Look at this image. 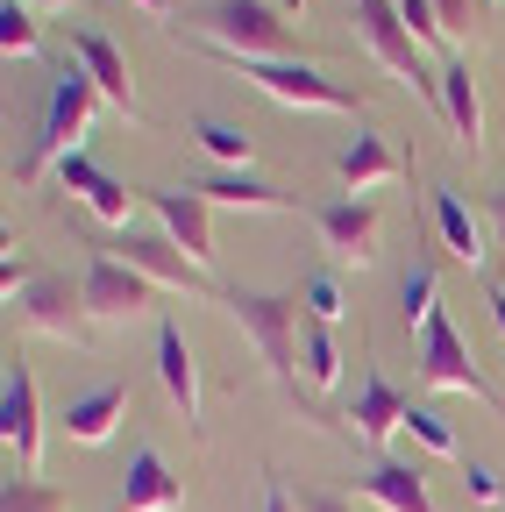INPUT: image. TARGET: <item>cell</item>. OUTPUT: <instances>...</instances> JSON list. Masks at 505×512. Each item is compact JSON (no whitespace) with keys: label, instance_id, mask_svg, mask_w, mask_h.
<instances>
[{"label":"cell","instance_id":"cell-1","mask_svg":"<svg viewBox=\"0 0 505 512\" xmlns=\"http://www.w3.org/2000/svg\"><path fill=\"white\" fill-rule=\"evenodd\" d=\"M221 306L242 320V335L264 349V363H271V377H278V392H292L299 399V384H306V370H299V328H306V299L299 292H221Z\"/></svg>","mask_w":505,"mask_h":512},{"label":"cell","instance_id":"cell-2","mask_svg":"<svg viewBox=\"0 0 505 512\" xmlns=\"http://www.w3.org/2000/svg\"><path fill=\"white\" fill-rule=\"evenodd\" d=\"M93 107H100V86L86 79V64L72 57L65 72H57L50 100H43V121H36V136H29L22 164H15V185H36L50 157H72V150H79V136H86V121H93Z\"/></svg>","mask_w":505,"mask_h":512},{"label":"cell","instance_id":"cell-3","mask_svg":"<svg viewBox=\"0 0 505 512\" xmlns=\"http://www.w3.org/2000/svg\"><path fill=\"white\" fill-rule=\"evenodd\" d=\"M200 43L214 57H228V64H249V57H278L285 64L299 50L292 22L278 8H264V0H214L207 22H200Z\"/></svg>","mask_w":505,"mask_h":512},{"label":"cell","instance_id":"cell-4","mask_svg":"<svg viewBox=\"0 0 505 512\" xmlns=\"http://www.w3.org/2000/svg\"><path fill=\"white\" fill-rule=\"evenodd\" d=\"M356 22H363L370 57L385 64V72H399V79H406V86L441 114V72H427V64H420V43H413L406 15H399V0H356Z\"/></svg>","mask_w":505,"mask_h":512},{"label":"cell","instance_id":"cell-5","mask_svg":"<svg viewBox=\"0 0 505 512\" xmlns=\"http://www.w3.org/2000/svg\"><path fill=\"white\" fill-rule=\"evenodd\" d=\"M420 384H434V392H470V399L505 413V399L491 392V377L477 370V356H470V342H463V328L449 313H434L420 328Z\"/></svg>","mask_w":505,"mask_h":512},{"label":"cell","instance_id":"cell-6","mask_svg":"<svg viewBox=\"0 0 505 512\" xmlns=\"http://www.w3.org/2000/svg\"><path fill=\"white\" fill-rule=\"evenodd\" d=\"M242 79L264 86V93L285 100V107H306V114H356V93L335 86L321 64H306V57H285V64H278V57H249Z\"/></svg>","mask_w":505,"mask_h":512},{"label":"cell","instance_id":"cell-7","mask_svg":"<svg viewBox=\"0 0 505 512\" xmlns=\"http://www.w3.org/2000/svg\"><path fill=\"white\" fill-rule=\"evenodd\" d=\"M15 313H22V328L57 335V342H72V349H86V342H93L86 292H72V278H57V271H36V285L15 299Z\"/></svg>","mask_w":505,"mask_h":512},{"label":"cell","instance_id":"cell-8","mask_svg":"<svg viewBox=\"0 0 505 512\" xmlns=\"http://www.w3.org/2000/svg\"><path fill=\"white\" fill-rule=\"evenodd\" d=\"M114 249H121V264H129V271H143L150 285L200 292V299H214V292H221V285H214V278L193 264V256H185V249L164 235V228H157V235H150V228H121V242H114Z\"/></svg>","mask_w":505,"mask_h":512},{"label":"cell","instance_id":"cell-9","mask_svg":"<svg viewBox=\"0 0 505 512\" xmlns=\"http://www.w3.org/2000/svg\"><path fill=\"white\" fill-rule=\"evenodd\" d=\"M79 292H86V313H93V320H143L150 299H157V285H150L143 271H129L121 256H107V249L86 264Z\"/></svg>","mask_w":505,"mask_h":512},{"label":"cell","instance_id":"cell-10","mask_svg":"<svg viewBox=\"0 0 505 512\" xmlns=\"http://www.w3.org/2000/svg\"><path fill=\"white\" fill-rule=\"evenodd\" d=\"M0 434H8L22 477H36V463H43V406H36V377H29L22 356L8 363V377H0Z\"/></svg>","mask_w":505,"mask_h":512},{"label":"cell","instance_id":"cell-11","mask_svg":"<svg viewBox=\"0 0 505 512\" xmlns=\"http://www.w3.org/2000/svg\"><path fill=\"white\" fill-rule=\"evenodd\" d=\"M143 200H150L157 228H164V235H171V242H178L185 256H193L200 271H207V256H214V207L200 200L193 185H150Z\"/></svg>","mask_w":505,"mask_h":512},{"label":"cell","instance_id":"cell-12","mask_svg":"<svg viewBox=\"0 0 505 512\" xmlns=\"http://www.w3.org/2000/svg\"><path fill=\"white\" fill-rule=\"evenodd\" d=\"M72 57L86 64V79L100 86V100H107V107H121V114L136 121V79H129V57H121L100 29H86V22L72 29Z\"/></svg>","mask_w":505,"mask_h":512},{"label":"cell","instance_id":"cell-13","mask_svg":"<svg viewBox=\"0 0 505 512\" xmlns=\"http://www.w3.org/2000/svg\"><path fill=\"white\" fill-rule=\"evenodd\" d=\"M313 221H321L335 264H356V271L377 264V207H370V200H328Z\"/></svg>","mask_w":505,"mask_h":512},{"label":"cell","instance_id":"cell-14","mask_svg":"<svg viewBox=\"0 0 505 512\" xmlns=\"http://www.w3.org/2000/svg\"><path fill=\"white\" fill-rule=\"evenodd\" d=\"M57 178H65V192L79 207H93L100 221H114V228H129V185H121L114 171H100L86 150H72V157H57Z\"/></svg>","mask_w":505,"mask_h":512},{"label":"cell","instance_id":"cell-15","mask_svg":"<svg viewBox=\"0 0 505 512\" xmlns=\"http://www.w3.org/2000/svg\"><path fill=\"white\" fill-rule=\"evenodd\" d=\"M157 377H164L178 420L200 427V370H193V349H185V328H178V320H157Z\"/></svg>","mask_w":505,"mask_h":512},{"label":"cell","instance_id":"cell-16","mask_svg":"<svg viewBox=\"0 0 505 512\" xmlns=\"http://www.w3.org/2000/svg\"><path fill=\"white\" fill-rule=\"evenodd\" d=\"M406 392H399V384L385 377V370H363V392H356V406H349V427L377 448V441H392L399 427H406Z\"/></svg>","mask_w":505,"mask_h":512},{"label":"cell","instance_id":"cell-17","mask_svg":"<svg viewBox=\"0 0 505 512\" xmlns=\"http://www.w3.org/2000/svg\"><path fill=\"white\" fill-rule=\"evenodd\" d=\"M114 512H185V484L171 477V463L157 456V448H136L129 484H121V505Z\"/></svg>","mask_w":505,"mask_h":512},{"label":"cell","instance_id":"cell-18","mask_svg":"<svg viewBox=\"0 0 505 512\" xmlns=\"http://www.w3.org/2000/svg\"><path fill=\"white\" fill-rule=\"evenodd\" d=\"M441 121H449V136L477 157L484 150V107H477V86H470V64L449 57L441 64Z\"/></svg>","mask_w":505,"mask_h":512},{"label":"cell","instance_id":"cell-19","mask_svg":"<svg viewBox=\"0 0 505 512\" xmlns=\"http://www.w3.org/2000/svg\"><path fill=\"white\" fill-rule=\"evenodd\" d=\"M121 413H129V384H93V392H79V399L65 406V434H72L79 448H100V441L121 427Z\"/></svg>","mask_w":505,"mask_h":512},{"label":"cell","instance_id":"cell-20","mask_svg":"<svg viewBox=\"0 0 505 512\" xmlns=\"http://www.w3.org/2000/svg\"><path fill=\"white\" fill-rule=\"evenodd\" d=\"M434 235L456 264H470V271L484 264V228H477V214H470V200L456 185H434Z\"/></svg>","mask_w":505,"mask_h":512},{"label":"cell","instance_id":"cell-21","mask_svg":"<svg viewBox=\"0 0 505 512\" xmlns=\"http://www.w3.org/2000/svg\"><path fill=\"white\" fill-rule=\"evenodd\" d=\"M207 207H249V214H278V207H292V192H278V185H264V178H249V171H214L207 185H193Z\"/></svg>","mask_w":505,"mask_h":512},{"label":"cell","instance_id":"cell-22","mask_svg":"<svg viewBox=\"0 0 505 512\" xmlns=\"http://www.w3.org/2000/svg\"><path fill=\"white\" fill-rule=\"evenodd\" d=\"M335 171H342V185H349V192H370V185L399 178V171H406V157H399L385 136H356V143L335 157Z\"/></svg>","mask_w":505,"mask_h":512},{"label":"cell","instance_id":"cell-23","mask_svg":"<svg viewBox=\"0 0 505 512\" xmlns=\"http://www.w3.org/2000/svg\"><path fill=\"white\" fill-rule=\"evenodd\" d=\"M363 498H377L385 512H434L420 463H377V470L363 477Z\"/></svg>","mask_w":505,"mask_h":512},{"label":"cell","instance_id":"cell-24","mask_svg":"<svg viewBox=\"0 0 505 512\" xmlns=\"http://www.w3.org/2000/svg\"><path fill=\"white\" fill-rule=\"evenodd\" d=\"M299 370H306V392H328V384L342 377V349H335V335L321 328V320L299 328Z\"/></svg>","mask_w":505,"mask_h":512},{"label":"cell","instance_id":"cell-25","mask_svg":"<svg viewBox=\"0 0 505 512\" xmlns=\"http://www.w3.org/2000/svg\"><path fill=\"white\" fill-rule=\"evenodd\" d=\"M193 143H200L214 164H228V171H249V157H257V143H249L235 121H214V114H207V121H193Z\"/></svg>","mask_w":505,"mask_h":512},{"label":"cell","instance_id":"cell-26","mask_svg":"<svg viewBox=\"0 0 505 512\" xmlns=\"http://www.w3.org/2000/svg\"><path fill=\"white\" fill-rule=\"evenodd\" d=\"M0 50H8V57H36L43 50V29H36L29 0H0Z\"/></svg>","mask_w":505,"mask_h":512},{"label":"cell","instance_id":"cell-27","mask_svg":"<svg viewBox=\"0 0 505 512\" xmlns=\"http://www.w3.org/2000/svg\"><path fill=\"white\" fill-rule=\"evenodd\" d=\"M406 434L427 448V456H449V463H463V441H456V427L441 420L434 406H406Z\"/></svg>","mask_w":505,"mask_h":512},{"label":"cell","instance_id":"cell-28","mask_svg":"<svg viewBox=\"0 0 505 512\" xmlns=\"http://www.w3.org/2000/svg\"><path fill=\"white\" fill-rule=\"evenodd\" d=\"M399 313H406V328H427V320L441 313V306H434V271H427V264H413V271L399 278Z\"/></svg>","mask_w":505,"mask_h":512},{"label":"cell","instance_id":"cell-29","mask_svg":"<svg viewBox=\"0 0 505 512\" xmlns=\"http://www.w3.org/2000/svg\"><path fill=\"white\" fill-rule=\"evenodd\" d=\"M299 299H306V320H321V328H335V320L349 313V306H342V278H335V271H313V278L299 285Z\"/></svg>","mask_w":505,"mask_h":512},{"label":"cell","instance_id":"cell-30","mask_svg":"<svg viewBox=\"0 0 505 512\" xmlns=\"http://www.w3.org/2000/svg\"><path fill=\"white\" fill-rule=\"evenodd\" d=\"M0 512H65V491H50V484H36V477H8Z\"/></svg>","mask_w":505,"mask_h":512},{"label":"cell","instance_id":"cell-31","mask_svg":"<svg viewBox=\"0 0 505 512\" xmlns=\"http://www.w3.org/2000/svg\"><path fill=\"white\" fill-rule=\"evenodd\" d=\"M399 15H406V29H413L420 50H427V43H449V22H441L434 0H399Z\"/></svg>","mask_w":505,"mask_h":512},{"label":"cell","instance_id":"cell-32","mask_svg":"<svg viewBox=\"0 0 505 512\" xmlns=\"http://www.w3.org/2000/svg\"><path fill=\"white\" fill-rule=\"evenodd\" d=\"M463 491H470L477 505H498V498H505V477H498L491 463H463Z\"/></svg>","mask_w":505,"mask_h":512},{"label":"cell","instance_id":"cell-33","mask_svg":"<svg viewBox=\"0 0 505 512\" xmlns=\"http://www.w3.org/2000/svg\"><path fill=\"white\" fill-rule=\"evenodd\" d=\"M434 8H441V22H449V36H463V29L477 22V8H484V0H434Z\"/></svg>","mask_w":505,"mask_h":512},{"label":"cell","instance_id":"cell-34","mask_svg":"<svg viewBox=\"0 0 505 512\" xmlns=\"http://www.w3.org/2000/svg\"><path fill=\"white\" fill-rule=\"evenodd\" d=\"M299 512H356V505L335 498V491H299Z\"/></svg>","mask_w":505,"mask_h":512},{"label":"cell","instance_id":"cell-35","mask_svg":"<svg viewBox=\"0 0 505 512\" xmlns=\"http://www.w3.org/2000/svg\"><path fill=\"white\" fill-rule=\"evenodd\" d=\"M264 512H299V498H292L285 484H271V491H264Z\"/></svg>","mask_w":505,"mask_h":512},{"label":"cell","instance_id":"cell-36","mask_svg":"<svg viewBox=\"0 0 505 512\" xmlns=\"http://www.w3.org/2000/svg\"><path fill=\"white\" fill-rule=\"evenodd\" d=\"M484 306H491V320H498V342H505V292L491 285V292H484Z\"/></svg>","mask_w":505,"mask_h":512},{"label":"cell","instance_id":"cell-37","mask_svg":"<svg viewBox=\"0 0 505 512\" xmlns=\"http://www.w3.org/2000/svg\"><path fill=\"white\" fill-rule=\"evenodd\" d=\"M136 8H143V15H171V0H136Z\"/></svg>","mask_w":505,"mask_h":512},{"label":"cell","instance_id":"cell-38","mask_svg":"<svg viewBox=\"0 0 505 512\" xmlns=\"http://www.w3.org/2000/svg\"><path fill=\"white\" fill-rule=\"evenodd\" d=\"M29 8H72V0H29Z\"/></svg>","mask_w":505,"mask_h":512},{"label":"cell","instance_id":"cell-39","mask_svg":"<svg viewBox=\"0 0 505 512\" xmlns=\"http://www.w3.org/2000/svg\"><path fill=\"white\" fill-rule=\"evenodd\" d=\"M498 228H505V192H498Z\"/></svg>","mask_w":505,"mask_h":512},{"label":"cell","instance_id":"cell-40","mask_svg":"<svg viewBox=\"0 0 505 512\" xmlns=\"http://www.w3.org/2000/svg\"><path fill=\"white\" fill-rule=\"evenodd\" d=\"M491 8H498V0H484V15H491Z\"/></svg>","mask_w":505,"mask_h":512}]
</instances>
